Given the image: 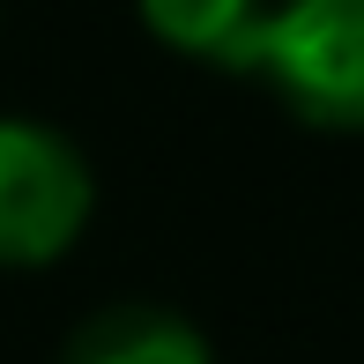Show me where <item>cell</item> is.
<instances>
[{
    "label": "cell",
    "mask_w": 364,
    "mask_h": 364,
    "mask_svg": "<svg viewBox=\"0 0 364 364\" xmlns=\"http://www.w3.org/2000/svg\"><path fill=\"white\" fill-rule=\"evenodd\" d=\"M245 68L312 127H364V0H283L260 15Z\"/></svg>",
    "instance_id": "6da1fadb"
},
{
    "label": "cell",
    "mask_w": 364,
    "mask_h": 364,
    "mask_svg": "<svg viewBox=\"0 0 364 364\" xmlns=\"http://www.w3.org/2000/svg\"><path fill=\"white\" fill-rule=\"evenodd\" d=\"M90 164L38 119H0V268H45L90 223Z\"/></svg>",
    "instance_id": "7a4b0ae2"
},
{
    "label": "cell",
    "mask_w": 364,
    "mask_h": 364,
    "mask_svg": "<svg viewBox=\"0 0 364 364\" xmlns=\"http://www.w3.org/2000/svg\"><path fill=\"white\" fill-rule=\"evenodd\" d=\"M68 364H208V342L178 312L156 305H112L75 327Z\"/></svg>",
    "instance_id": "3957f363"
},
{
    "label": "cell",
    "mask_w": 364,
    "mask_h": 364,
    "mask_svg": "<svg viewBox=\"0 0 364 364\" xmlns=\"http://www.w3.org/2000/svg\"><path fill=\"white\" fill-rule=\"evenodd\" d=\"M260 0H141V23L156 30L171 53L216 60V68H245L260 38Z\"/></svg>",
    "instance_id": "277c9868"
}]
</instances>
